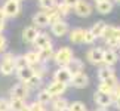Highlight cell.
Returning <instances> with one entry per match:
<instances>
[{
  "mask_svg": "<svg viewBox=\"0 0 120 111\" xmlns=\"http://www.w3.org/2000/svg\"><path fill=\"white\" fill-rule=\"evenodd\" d=\"M119 85L117 78H111V80H105V81H99L98 85V90L99 92H104V93H108V95H113L116 86Z\"/></svg>",
  "mask_w": 120,
  "mask_h": 111,
  "instance_id": "5bb4252c",
  "label": "cell"
},
{
  "mask_svg": "<svg viewBox=\"0 0 120 111\" xmlns=\"http://www.w3.org/2000/svg\"><path fill=\"white\" fill-rule=\"evenodd\" d=\"M119 61V55H117V50H113V49H107L104 53V64L107 67H113L114 64Z\"/></svg>",
  "mask_w": 120,
  "mask_h": 111,
  "instance_id": "d6986e66",
  "label": "cell"
},
{
  "mask_svg": "<svg viewBox=\"0 0 120 111\" xmlns=\"http://www.w3.org/2000/svg\"><path fill=\"white\" fill-rule=\"evenodd\" d=\"M105 28H107V24H105L104 21H98V22H95V24L90 27L92 33L96 36V39H99V37H102V36H104Z\"/></svg>",
  "mask_w": 120,
  "mask_h": 111,
  "instance_id": "cb8c5ba5",
  "label": "cell"
},
{
  "mask_svg": "<svg viewBox=\"0 0 120 111\" xmlns=\"http://www.w3.org/2000/svg\"><path fill=\"white\" fill-rule=\"evenodd\" d=\"M30 95V89L27 87L24 83H18L11 89V98H15V99H22L25 101Z\"/></svg>",
  "mask_w": 120,
  "mask_h": 111,
  "instance_id": "5b68a950",
  "label": "cell"
},
{
  "mask_svg": "<svg viewBox=\"0 0 120 111\" xmlns=\"http://www.w3.org/2000/svg\"><path fill=\"white\" fill-rule=\"evenodd\" d=\"M95 40H96V36L92 33V30L90 28L85 30V39H83V43L85 44H94Z\"/></svg>",
  "mask_w": 120,
  "mask_h": 111,
  "instance_id": "f546056e",
  "label": "cell"
},
{
  "mask_svg": "<svg viewBox=\"0 0 120 111\" xmlns=\"http://www.w3.org/2000/svg\"><path fill=\"white\" fill-rule=\"evenodd\" d=\"M70 110L71 111H87L86 105L83 102H80V101H74V102H71L70 104Z\"/></svg>",
  "mask_w": 120,
  "mask_h": 111,
  "instance_id": "d6a6232c",
  "label": "cell"
},
{
  "mask_svg": "<svg viewBox=\"0 0 120 111\" xmlns=\"http://www.w3.org/2000/svg\"><path fill=\"white\" fill-rule=\"evenodd\" d=\"M25 105V102L22 99H15L11 98V111H21V108Z\"/></svg>",
  "mask_w": 120,
  "mask_h": 111,
  "instance_id": "4dcf8cb0",
  "label": "cell"
},
{
  "mask_svg": "<svg viewBox=\"0 0 120 111\" xmlns=\"http://www.w3.org/2000/svg\"><path fill=\"white\" fill-rule=\"evenodd\" d=\"M24 85H25L27 87H28L30 90H31V89H37V87L41 85V78H40V77H37V76L34 74V76L31 77L28 81H25V83H24Z\"/></svg>",
  "mask_w": 120,
  "mask_h": 111,
  "instance_id": "4316f807",
  "label": "cell"
},
{
  "mask_svg": "<svg viewBox=\"0 0 120 111\" xmlns=\"http://www.w3.org/2000/svg\"><path fill=\"white\" fill-rule=\"evenodd\" d=\"M39 52H40V58H41V62H46V61H49V59H52V58H53V55H55V52H53V48H52V44H50L49 48L43 49V50H39Z\"/></svg>",
  "mask_w": 120,
  "mask_h": 111,
  "instance_id": "484cf974",
  "label": "cell"
},
{
  "mask_svg": "<svg viewBox=\"0 0 120 111\" xmlns=\"http://www.w3.org/2000/svg\"><path fill=\"white\" fill-rule=\"evenodd\" d=\"M2 11L4 12L6 18H13L21 12V4L13 2V0H6L4 4H3V7H2Z\"/></svg>",
  "mask_w": 120,
  "mask_h": 111,
  "instance_id": "52a82bcc",
  "label": "cell"
},
{
  "mask_svg": "<svg viewBox=\"0 0 120 111\" xmlns=\"http://www.w3.org/2000/svg\"><path fill=\"white\" fill-rule=\"evenodd\" d=\"M25 67H30L28 64H27V59L24 55H21V56H15V70H22V68Z\"/></svg>",
  "mask_w": 120,
  "mask_h": 111,
  "instance_id": "f1b7e54d",
  "label": "cell"
},
{
  "mask_svg": "<svg viewBox=\"0 0 120 111\" xmlns=\"http://www.w3.org/2000/svg\"><path fill=\"white\" fill-rule=\"evenodd\" d=\"M104 53H105V49L96 46V48H92V49L87 50L86 58L92 65H99V64L104 62Z\"/></svg>",
  "mask_w": 120,
  "mask_h": 111,
  "instance_id": "3957f363",
  "label": "cell"
},
{
  "mask_svg": "<svg viewBox=\"0 0 120 111\" xmlns=\"http://www.w3.org/2000/svg\"><path fill=\"white\" fill-rule=\"evenodd\" d=\"M95 3H101V2H104V0H94Z\"/></svg>",
  "mask_w": 120,
  "mask_h": 111,
  "instance_id": "bcb514c9",
  "label": "cell"
},
{
  "mask_svg": "<svg viewBox=\"0 0 120 111\" xmlns=\"http://www.w3.org/2000/svg\"><path fill=\"white\" fill-rule=\"evenodd\" d=\"M89 85V77H87L86 73H79L76 76H73V80H71V86L73 87H77V89H83Z\"/></svg>",
  "mask_w": 120,
  "mask_h": 111,
  "instance_id": "4fadbf2b",
  "label": "cell"
},
{
  "mask_svg": "<svg viewBox=\"0 0 120 111\" xmlns=\"http://www.w3.org/2000/svg\"><path fill=\"white\" fill-rule=\"evenodd\" d=\"M33 22H34V27H37V28H45V27L50 25L49 16H48V13H46L45 11H40V12H37V13H34Z\"/></svg>",
  "mask_w": 120,
  "mask_h": 111,
  "instance_id": "7c38bea8",
  "label": "cell"
},
{
  "mask_svg": "<svg viewBox=\"0 0 120 111\" xmlns=\"http://www.w3.org/2000/svg\"><path fill=\"white\" fill-rule=\"evenodd\" d=\"M68 36H70L71 43L80 44V43H83V39H85V28H80V27L79 28H73V30H70Z\"/></svg>",
  "mask_w": 120,
  "mask_h": 111,
  "instance_id": "e0dca14e",
  "label": "cell"
},
{
  "mask_svg": "<svg viewBox=\"0 0 120 111\" xmlns=\"http://www.w3.org/2000/svg\"><path fill=\"white\" fill-rule=\"evenodd\" d=\"M0 111H11V101L0 98Z\"/></svg>",
  "mask_w": 120,
  "mask_h": 111,
  "instance_id": "e575fe53",
  "label": "cell"
},
{
  "mask_svg": "<svg viewBox=\"0 0 120 111\" xmlns=\"http://www.w3.org/2000/svg\"><path fill=\"white\" fill-rule=\"evenodd\" d=\"M94 101H95V104L98 105L99 108H107L110 107V105L113 104V99H111V95H108V93H104V92H99V90H96L95 93H94Z\"/></svg>",
  "mask_w": 120,
  "mask_h": 111,
  "instance_id": "ba28073f",
  "label": "cell"
},
{
  "mask_svg": "<svg viewBox=\"0 0 120 111\" xmlns=\"http://www.w3.org/2000/svg\"><path fill=\"white\" fill-rule=\"evenodd\" d=\"M67 107H70V105H68V101L65 98H61V96H59V98H53V101H52L53 111H62Z\"/></svg>",
  "mask_w": 120,
  "mask_h": 111,
  "instance_id": "d4e9b609",
  "label": "cell"
},
{
  "mask_svg": "<svg viewBox=\"0 0 120 111\" xmlns=\"http://www.w3.org/2000/svg\"><path fill=\"white\" fill-rule=\"evenodd\" d=\"M53 80L55 81H59V83H64V85H71V80H73V74L70 73L67 67H59L56 71L53 73Z\"/></svg>",
  "mask_w": 120,
  "mask_h": 111,
  "instance_id": "277c9868",
  "label": "cell"
},
{
  "mask_svg": "<svg viewBox=\"0 0 120 111\" xmlns=\"http://www.w3.org/2000/svg\"><path fill=\"white\" fill-rule=\"evenodd\" d=\"M113 7H114V3L111 0H104V2H101V3H96V12L101 13V15L110 13L113 11Z\"/></svg>",
  "mask_w": 120,
  "mask_h": 111,
  "instance_id": "44dd1931",
  "label": "cell"
},
{
  "mask_svg": "<svg viewBox=\"0 0 120 111\" xmlns=\"http://www.w3.org/2000/svg\"><path fill=\"white\" fill-rule=\"evenodd\" d=\"M15 70V56L13 53H4L2 58V62H0V73L3 76H11L13 74Z\"/></svg>",
  "mask_w": 120,
  "mask_h": 111,
  "instance_id": "7a4b0ae2",
  "label": "cell"
},
{
  "mask_svg": "<svg viewBox=\"0 0 120 111\" xmlns=\"http://www.w3.org/2000/svg\"><path fill=\"white\" fill-rule=\"evenodd\" d=\"M4 19H6V15H4V12L0 9V22H4Z\"/></svg>",
  "mask_w": 120,
  "mask_h": 111,
  "instance_id": "60d3db41",
  "label": "cell"
},
{
  "mask_svg": "<svg viewBox=\"0 0 120 111\" xmlns=\"http://www.w3.org/2000/svg\"><path fill=\"white\" fill-rule=\"evenodd\" d=\"M39 4H40V7L45 9V11H49V9L56 7L58 2H56V0H39Z\"/></svg>",
  "mask_w": 120,
  "mask_h": 111,
  "instance_id": "83f0119b",
  "label": "cell"
},
{
  "mask_svg": "<svg viewBox=\"0 0 120 111\" xmlns=\"http://www.w3.org/2000/svg\"><path fill=\"white\" fill-rule=\"evenodd\" d=\"M114 104H116V108H117V110H120V96H119L116 101H114Z\"/></svg>",
  "mask_w": 120,
  "mask_h": 111,
  "instance_id": "b9f144b4",
  "label": "cell"
},
{
  "mask_svg": "<svg viewBox=\"0 0 120 111\" xmlns=\"http://www.w3.org/2000/svg\"><path fill=\"white\" fill-rule=\"evenodd\" d=\"M98 111H104V110H102V108H101V110H98Z\"/></svg>",
  "mask_w": 120,
  "mask_h": 111,
  "instance_id": "c3c4849f",
  "label": "cell"
},
{
  "mask_svg": "<svg viewBox=\"0 0 120 111\" xmlns=\"http://www.w3.org/2000/svg\"><path fill=\"white\" fill-rule=\"evenodd\" d=\"M62 2L65 3L67 6H70L71 9H74V6H76V4H77V3L80 2V0H62Z\"/></svg>",
  "mask_w": 120,
  "mask_h": 111,
  "instance_id": "74e56055",
  "label": "cell"
},
{
  "mask_svg": "<svg viewBox=\"0 0 120 111\" xmlns=\"http://www.w3.org/2000/svg\"><path fill=\"white\" fill-rule=\"evenodd\" d=\"M3 30H4V22H0V34H3Z\"/></svg>",
  "mask_w": 120,
  "mask_h": 111,
  "instance_id": "7bdbcfd3",
  "label": "cell"
},
{
  "mask_svg": "<svg viewBox=\"0 0 120 111\" xmlns=\"http://www.w3.org/2000/svg\"><path fill=\"white\" fill-rule=\"evenodd\" d=\"M98 78L99 81H105V80H111V78H116V71H114L113 67H101L98 70Z\"/></svg>",
  "mask_w": 120,
  "mask_h": 111,
  "instance_id": "2e32d148",
  "label": "cell"
},
{
  "mask_svg": "<svg viewBox=\"0 0 120 111\" xmlns=\"http://www.w3.org/2000/svg\"><path fill=\"white\" fill-rule=\"evenodd\" d=\"M113 3H116V4H120V0H111Z\"/></svg>",
  "mask_w": 120,
  "mask_h": 111,
  "instance_id": "ee69618b",
  "label": "cell"
},
{
  "mask_svg": "<svg viewBox=\"0 0 120 111\" xmlns=\"http://www.w3.org/2000/svg\"><path fill=\"white\" fill-rule=\"evenodd\" d=\"M50 31L56 37H64L65 34L70 33V25H68L65 21L61 19V21H58V22H55V24L50 25Z\"/></svg>",
  "mask_w": 120,
  "mask_h": 111,
  "instance_id": "9c48e42d",
  "label": "cell"
},
{
  "mask_svg": "<svg viewBox=\"0 0 120 111\" xmlns=\"http://www.w3.org/2000/svg\"><path fill=\"white\" fill-rule=\"evenodd\" d=\"M31 111H46L45 105H41L39 102H33L31 104Z\"/></svg>",
  "mask_w": 120,
  "mask_h": 111,
  "instance_id": "d590c367",
  "label": "cell"
},
{
  "mask_svg": "<svg viewBox=\"0 0 120 111\" xmlns=\"http://www.w3.org/2000/svg\"><path fill=\"white\" fill-rule=\"evenodd\" d=\"M33 44L36 46V50H43V49L49 48V46L52 44V40H50V37L46 34V33H40Z\"/></svg>",
  "mask_w": 120,
  "mask_h": 111,
  "instance_id": "9a60e30c",
  "label": "cell"
},
{
  "mask_svg": "<svg viewBox=\"0 0 120 111\" xmlns=\"http://www.w3.org/2000/svg\"><path fill=\"white\" fill-rule=\"evenodd\" d=\"M24 56H25L27 64H28L30 67H36V65H39V64H41V58H40L39 50H30V52H27Z\"/></svg>",
  "mask_w": 120,
  "mask_h": 111,
  "instance_id": "ac0fdd59",
  "label": "cell"
},
{
  "mask_svg": "<svg viewBox=\"0 0 120 111\" xmlns=\"http://www.w3.org/2000/svg\"><path fill=\"white\" fill-rule=\"evenodd\" d=\"M21 111H31V104H25L24 107L21 108Z\"/></svg>",
  "mask_w": 120,
  "mask_h": 111,
  "instance_id": "ab89813d",
  "label": "cell"
},
{
  "mask_svg": "<svg viewBox=\"0 0 120 111\" xmlns=\"http://www.w3.org/2000/svg\"><path fill=\"white\" fill-rule=\"evenodd\" d=\"M67 85H64V83H59V81H50L48 86H46V89H48V92L50 93V96L52 98H59L61 95H64L67 92Z\"/></svg>",
  "mask_w": 120,
  "mask_h": 111,
  "instance_id": "8992f818",
  "label": "cell"
},
{
  "mask_svg": "<svg viewBox=\"0 0 120 111\" xmlns=\"http://www.w3.org/2000/svg\"><path fill=\"white\" fill-rule=\"evenodd\" d=\"M52 101H53V98L50 96L48 89H41V90L37 92V99H36V102H39L41 105H46V104H49V102L52 104Z\"/></svg>",
  "mask_w": 120,
  "mask_h": 111,
  "instance_id": "603a6c76",
  "label": "cell"
},
{
  "mask_svg": "<svg viewBox=\"0 0 120 111\" xmlns=\"http://www.w3.org/2000/svg\"><path fill=\"white\" fill-rule=\"evenodd\" d=\"M39 34H40V31L37 30V27H34V25L25 27V28L22 30V40H24L25 43H34Z\"/></svg>",
  "mask_w": 120,
  "mask_h": 111,
  "instance_id": "8fae6325",
  "label": "cell"
},
{
  "mask_svg": "<svg viewBox=\"0 0 120 111\" xmlns=\"http://www.w3.org/2000/svg\"><path fill=\"white\" fill-rule=\"evenodd\" d=\"M92 11H94V7H92V4L89 2H86V0H80L79 3L74 6V12H76V15H79L82 18H85V16H89Z\"/></svg>",
  "mask_w": 120,
  "mask_h": 111,
  "instance_id": "30bf717a",
  "label": "cell"
},
{
  "mask_svg": "<svg viewBox=\"0 0 120 111\" xmlns=\"http://www.w3.org/2000/svg\"><path fill=\"white\" fill-rule=\"evenodd\" d=\"M13 2H16V3H21V2H22V0H13Z\"/></svg>",
  "mask_w": 120,
  "mask_h": 111,
  "instance_id": "7dc6e473",
  "label": "cell"
},
{
  "mask_svg": "<svg viewBox=\"0 0 120 111\" xmlns=\"http://www.w3.org/2000/svg\"><path fill=\"white\" fill-rule=\"evenodd\" d=\"M73 59H74L73 50H71V48H68V46H62V48L58 49L53 55V61L56 62L58 67H68Z\"/></svg>",
  "mask_w": 120,
  "mask_h": 111,
  "instance_id": "6da1fadb",
  "label": "cell"
},
{
  "mask_svg": "<svg viewBox=\"0 0 120 111\" xmlns=\"http://www.w3.org/2000/svg\"><path fill=\"white\" fill-rule=\"evenodd\" d=\"M33 76H34V68L33 67H25V68H22V70H18L16 71V77L19 78L21 83L28 81Z\"/></svg>",
  "mask_w": 120,
  "mask_h": 111,
  "instance_id": "ffe728a7",
  "label": "cell"
},
{
  "mask_svg": "<svg viewBox=\"0 0 120 111\" xmlns=\"http://www.w3.org/2000/svg\"><path fill=\"white\" fill-rule=\"evenodd\" d=\"M56 9H58V12H59V15H61V18L62 16H67L68 13L71 12V7L70 6H67L64 2H59L58 3V6H56Z\"/></svg>",
  "mask_w": 120,
  "mask_h": 111,
  "instance_id": "1f68e13d",
  "label": "cell"
},
{
  "mask_svg": "<svg viewBox=\"0 0 120 111\" xmlns=\"http://www.w3.org/2000/svg\"><path fill=\"white\" fill-rule=\"evenodd\" d=\"M6 44H8V40L3 34H0V52H3L6 49Z\"/></svg>",
  "mask_w": 120,
  "mask_h": 111,
  "instance_id": "8d00e7d4",
  "label": "cell"
},
{
  "mask_svg": "<svg viewBox=\"0 0 120 111\" xmlns=\"http://www.w3.org/2000/svg\"><path fill=\"white\" fill-rule=\"evenodd\" d=\"M83 67H85V65H83V61H82V59L74 58L67 68L70 70V73L73 74V76H76V74H79V73H83Z\"/></svg>",
  "mask_w": 120,
  "mask_h": 111,
  "instance_id": "7402d4cb",
  "label": "cell"
},
{
  "mask_svg": "<svg viewBox=\"0 0 120 111\" xmlns=\"http://www.w3.org/2000/svg\"><path fill=\"white\" fill-rule=\"evenodd\" d=\"M114 31H116V27H114V25H107V28H105V31H104L102 39H104V40L114 39Z\"/></svg>",
  "mask_w": 120,
  "mask_h": 111,
  "instance_id": "836d02e7",
  "label": "cell"
},
{
  "mask_svg": "<svg viewBox=\"0 0 120 111\" xmlns=\"http://www.w3.org/2000/svg\"><path fill=\"white\" fill-rule=\"evenodd\" d=\"M119 49H120V44H119Z\"/></svg>",
  "mask_w": 120,
  "mask_h": 111,
  "instance_id": "681fc988",
  "label": "cell"
},
{
  "mask_svg": "<svg viewBox=\"0 0 120 111\" xmlns=\"http://www.w3.org/2000/svg\"><path fill=\"white\" fill-rule=\"evenodd\" d=\"M114 39L120 41V27H116V31H114Z\"/></svg>",
  "mask_w": 120,
  "mask_h": 111,
  "instance_id": "f35d334b",
  "label": "cell"
},
{
  "mask_svg": "<svg viewBox=\"0 0 120 111\" xmlns=\"http://www.w3.org/2000/svg\"><path fill=\"white\" fill-rule=\"evenodd\" d=\"M62 111H71V110H70V107H67V108H64Z\"/></svg>",
  "mask_w": 120,
  "mask_h": 111,
  "instance_id": "f6af8a7d",
  "label": "cell"
}]
</instances>
